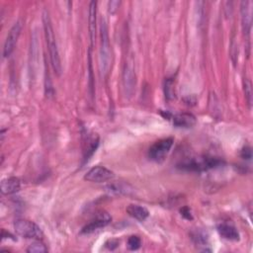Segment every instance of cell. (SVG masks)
Returning a JSON list of instances; mask_svg holds the SVG:
<instances>
[{
  "mask_svg": "<svg viewBox=\"0 0 253 253\" xmlns=\"http://www.w3.org/2000/svg\"><path fill=\"white\" fill-rule=\"evenodd\" d=\"M196 117L190 113L178 114L173 117V125L177 128H192L196 125Z\"/></svg>",
  "mask_w": 253,
  "mask_h": 253,
  "instance_id": "12",
  "label": "cell"
},
{
  "mask_svg": "<svg viewBox=\"0 0 253 253\" xmlns=\"http://www.w3.org/2000/svg\"><path fill=\"white\" fill-rule=\"evenodd\" d=\"M120 4H121L120 1H110L109 3H108V5H109V12L111 14L116 13V11L118 10Z\"/></svg>",
  "mask_w": 253,
  "mask_h": 253,
  "instance_id": "20",
  "label": "cell"
},
{
  "mask_svg": "<svg viewBox=\"0 0 253 253\" xmlns=\"http://www.w3.org/2000/svg\"><path fill=\"white\" fill-rule=\"evenodd\" d=\"M16 234L24 238H42L43 232L38 225L28 220H17L14 223Z\"/></svg>",
  "mask_w": 253,
  "mask_h": 253,
  "instance_id": "4",
  "label": "cell"
},
{
  "mask_svg": "<svg viewBox=\"0 0 253 253\" xmlns=\"http://www.w3.org/2000/svg\"><path fill=\"white\" fill-rule=\"evenodd\" d=\"M244 92H245V98L250 106L252 103V85L251 82L248 79H245L244 81Z\"/></svg>",
  "mask_w": 253,
  "mask_h": 253,
  "instance_id": "19",
  "label": "cell"
},
{
  "mask_svg": "<svg viewBox=\"0 0 253 253\" xmlns=\"http://www.w3.org/2000/svg\"><path fill=\"white\" fill-rule=\"evenodd\" d=\"M218 232H219L220 235L222 237H224L225 239L232 240V241L239 240V234H238L237 230L231 225L221 224L218 227Z\"/></svg>",
  "mask_w": 253,
  "mask_h": 253,
  "instance_id": "15",
  "label": "cell"
},
{
  "mask_svg": "<svg viewBox=\"0 0 253 253\" xmlns=\"http://www.w3.org/2000/svg\"><path fill=\"white\" fill-rule=\"evenodd\" d=\"M173 142H174V139L172 137L159 139L158 141L155 142L149 151L150 158L156 162L162 161L168 155L169 151L171 150V148L173 146Z\"/></svg>",
  "mask_w": 253,
  "mask_h": 253,
  "instance_id": "5",
  "label": "cell"
},
{
  "mask_svg": "<svg viewBox=\"0 0 253 253\" xmlns=\"http://www.w3.org/2000/svg\"><path fill=\"white\" fill-rule=\"evenodd\" d=\"M0 187H1V193L3 195H11L20 191L21 182L17 177H9L2 180Z\"/></svg>",
  "mask_w": 253,
  "mask_h": 253,
  "instance_id": "11",
  "label": "cell"
},
{
  "mask_svg": "<svg viewBox=\"0 0 253 253\" xmlns=\"http://www.w3.org/2000/svg\"><path fill=\"white\" fill-rule=\"evenodd\" d=\"M111 221H112V218L109 215V214H107L105 212H101L95 216V218L89 224H87L81 230V234H92L95 231L108 226L111 223Z\"/></svg>",
  "mask_w": 253,
  "mask_h": 253,
  "instance_id": "7",
  "label": "cell"
},
{
  "mask_svg": "<svg viewBox=\"0 0 253 253\" xmlns=\"http://www.w3.org/2000/svg\"><path fill=\"white\" fill-rule=\"evenodd\" d=\"M43 24H44L45 36H46V41H47V45H48V49H49L51 63H52L54 71L58 76H59L61 74L60 58H59L58 45L56 42V37H55L54 29L52 26L51 18L47 11H44V14H43Z\"/></svg>",
  "mask_w": 253,
  "mask_h": 253,
  "instance_id": "1",
  "label": "cell"
},
{
  "mask_svg": "<svg viewBox=\"0 0 253 253\" xmlns=\"http://www.w3.org/2000/svg\"><path fill=\"white\" fill-rule=\"evenodd\" d=\"M126 211L132 216V218H134L139 222L146 221L149 218V214H150L147 208H144L142 206H138V205H130Z\"/></svg>",
  "mask_w": 253,
  "mask_h": 253,
  "instance_id": "14",
  "label": "cell"
},
{
  "mask_svg": "<svg viewBox=\"0 0 253 253\" xmlns=\"http://www.w3.org/2000/svg\"><path fill=\"white\" fill-rule=\"evenodd\" d=\"M240 15L243 34L249 36L252 27V2L242 1L240 3Z\"/></svg>",
  "mask_w": 253,
  "mask_h": 253,
  "instance_id": "9",
  "label": "cell"
},
{
  "mask_svg": "<svg viewBox=\"0 0 253 253\" xmlns=\"http://www.w3.org/2000/svg\"><path fill=\"white\" fill-rule=\"evenodd\" d=\"M164 92H165V97L168 100H171L175 97V92H174V81L170 78L165 80L164 83Z\"/></svg>",
  "mask_w": 253,
  "mask_h": 253,
  "instance_id": "17",
  "label": "cell"
},
{
  "mask_svg": "<svg viewBox=\"0 0 253 253\" xmlns=\"http://www.w3.org/2000/svg\"><path fill=\"white\" fill-rule=\"evenodd\" d=\"M97 2L91 1L89 4V35H90V41L91 46L95 43L96 38V13H97Z\"/></svg>",
  "mask_w": 253,
  "mask_h": 253,
  "instance_id": "13",
  "label": "cell"
},
{
  "mask_svg": "<svg viewBox=\"0 0 253 253\" xmlns=\"http://www.w3.org/2000/svg\"><path fill=\"white\" fill-rule=\"evenodd\" d=\"M114 172L110 169L103 166H95L84 175V179L89 182L103 183L106 181H109V180L114 178Z\"/></svg>",
  "mask_w": 253,
  "mask_h": 253,
  "instance_id": "6",
  "label": "cell"
},
{
  "mask_svg": "<svg viewBox=\"0 0 253 253\" xmlns=\"http://www.w3.org/2000/svg\"><path fill=\"white\" fill-rule=\"evenodd\" d=\"M101 35V46L99 53V67L101 75L104 77L107 75L108 70L110 68L111 63V47L109 41V34H108V28L106 22L102 20L100 27Z\"/></svg>",
  "mask_w": 253,
  "mask_h": 253,
  "instance_id": "2",
  "label": "cell"
},
{
  "mask_svg": "<svg viewBox=\"0 0 253 253\" xmlns=\"http://www.w3.org/2000/svg\"><path fill=\"white\" fill-rule=\"evenodd\" d=\"M123 86L126 96L131 97L136 88V75L134 67L131 64H126L123 71Z\"/></svg>",
  "mask_w": 253,
  "mask_h": 253,
  "instance_id": "10",
  "label": "cell"
},
{
  "mask_svg": "<svg viewBox=\"0 0 253 253\" xmlns=\"http://www.w3.org/2000/svg\"><path fill=\"white\" fill-rule=\"evenodd\" d=\"M181 214L184 216V218H186L187 220H192L193 219V216L191 214V212H190L189 208H187V207L181 209Z\"/></svg>",
  "mask_w": 253,
  "mask_h": 253,
  "instance_id": "22",
  "label": "cell"
},
{
  "mask_svg": "<svg viewBox=\"0 0 253 253\" xmlns=\"http://www.w3.org/2000/svg\"><path fill=\"white\" fill-rule=\"evenodd\" d=\"M27 251L30 253H42V252H47L48 249L45 246V244L42 243L41 241H35L32 244H30Z\"/></svg>",
  "mask_w": 253,
  "mask_h": 253,
  "instance_id": "16",
  "label": "cell"
},
{
  "mask_svg": "<svg viewBox=\"0 0 253 253\" xmlns=\"http://www.w3.org/2000/svg\"><path fill=\"white\" fill-rule=\"evenodd\" d=\"M141 245V240L138 236L133 235L128 239V247L130 250H137Z\"/></svg>",
  "mask_w": 253,
  "mask_h": 253,
  "instance_id": "18",
  "label": "cell"
},
{
  "mask_svg": "<svg viewBox=\"0 0 253 253\" xmlns=\"http://www.w3.org/2000/svg\"><path fill=\"white\" fill-rule=\"evenodd\" d=\"M221 164V161L213 157H195L186 159L178 165L179 168L188 171H205L214 168Z\"/></svg>",
  "mask_w": 253,
  "mask_h": 253,
  "instance_id": "3",
  "label": "cell"
},
{
  "mask_svg": "<svg viewBox=\"0 0 253 253\" xmlns=\"http://www.w3.org/2000/svg\"><path fill=\"white\" fill-rule=\"evenodd\" d=\"M21 30H22V25L20 22L15 23L13 25V27L10 29V31L7 35V38L5 40V43H4V48H3V56L5 58L10 57L11 54L13 53L19 36L21 34Z\"/></svg>",
  "mask_w": 253,
  "mask_h": 253,
  "instance_id": "8",
  "label": "cell"
},
{
  "mask_svg": "<svg viewBox=\"0 0 253 253\" xmlns=\"http://www.w3.org/2000/svg\"><path fill=\"white\" fill-rule=\"evenodd\" d=\"M241 156L244 159H250L252 156V153H251V149L250 148H244L241 152Z\"/></svg>",
  "mask_w": 253,
  "mask_h": 253,
  "instance_id": "21",
  "label": "cell"
}]
</instances>
